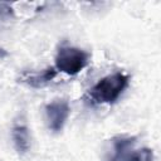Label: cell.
<instances>
[{
  "label": "cell",
  "mask_w": 161,
  "mask_h": 161,
  "mask_svg": "<svg viewBox=\"0 0 161 161\" xmlns=\"http://www.w3.org/2000/svg\"><path fill=\"white\" fill-rule=\"evenodd\" d=\"M128 84V77L121 72L108 74L99 79L91 89L89 97L94 103H114Z\"/></svg>",
  "instance_id": "1"
},
{
  "label": "cell",
  "mask_w": 161,
  "mask_h": 161,
  "mask_svg": "<svg viewBox=\"0 0 161 161\" xmlns=\"http://www.w3.org/2000/svg\"><path fill=\"white\" fill-rule=\"evenodd\" d=\"M88 62L89 55L84 50L70 45H62L55 57V68L68 75H75L87 67Z\"/></svg>",
  "instance_id": "2"
},
{
  "label": "cell",
  "mask_w": 161,
  "mask_h": 161,
  "mask_svg": "<svg viewBox=\"0 0 161 161\" xmlns=\"http://www.w3.org/2000/svg\"><path fill=\"white\" fill-rule=\"evenodd\" d=\"M112 161H153L150 148H135V140L121 137L114 141V155Z\"/></svg>",
  "instance_id": "3"
},
{
  "label": "cell",
  "mask_w": 161,
  "mask_h": 161,
  "mask_svg": "<svg viewBox=\"0 0 161 161\" xmlns=\"http://www.w3.org/2000/svg\"><path fill=\"white\" fill-rule=\"evenodd\" d=\"M69 104L64 99H55L48 103L45 106V119L48 128L55 133L62 131L69 117Z\"/></svg>",
  "instance_id": "4"
},
{
  "label": "cell",
  "mask_w": 161,
  "mask_h": 161,
  "mask_svg": "<svg viewBox=\"0 0 161 161\" xmlns=\"http://www.w3.org/2000/svg\"><path fill=\"white\" fill-rule=\"evenodd\" d=\"M57 75V70L53 67H49L42 72L38 73H25L21 79L24 83H26L28 86L33 87V88H40L45 84H48L49 82H52Z\"/></svg>",
  "instance_id": "5"
},
{
  "label": "cell",
  "mask_w": 161,
  "mask_h": 161,
  "mask_svg": "<svg viewBox=\"0 0 161 161\" xmlns=\"http://www.w3.org/2000/svg\"><path fill=\"white\" fill-rule=\"evenodd\" d=\"M11 137L14 141V146L19 153H26L30 148V135L29 130L23 126L18 125L11 131Z\"/></svg>",
  "instance_id": "6"
},
{
  "label": "cell",
  "mask_w": 161,
  "mask_h": 161,
  "mask_svg": "<svg viewBox=\"0 0 161 161\" xmlns=\"http://www.w3.org/2000/svg\"><path fill=\"white\" fill-rule=\"evenodd\" d=\"M11 14H13L11 8H9L6 5H0V19L6 18V16H10Z\"/></svg>",
  "instance_id": "7"
}]
</instances>
